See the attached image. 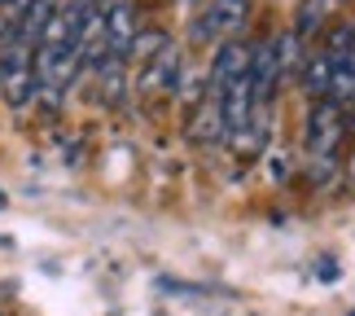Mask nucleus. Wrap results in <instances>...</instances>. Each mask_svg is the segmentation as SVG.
I'll return each instance as SVG.
<instances>
[{"label":"nucleus","instance_id":"obj_1","mask_svg":"<svg viewBox=\"0 0 355 316\" xmlns=\"http://www.w3.org/2000/svg\"><path fill=\"white\" fill-rule=\"evenodd\" d=\"M40 92V79H35V44L26 40H5L0 44V101L22 110L31 106Z\"/></svg>","mask_w":355,"mask_h":316},{"label":"nucleus","instance_id":"obj_2","mask_svg":"<svg viewBox=\"0 0 355 316\" xmlns=\"http://www.w3.org/2000/svg\"><path fill=\"white\" fill-rule=\"evenodd\" d=\"M343 136H347V106H338V101H329V97L311 101L307 128H303V145H307V154H311V158H320L324 167H329L334 154H338V145H343Z\"/></svg>","mask_w":355,"mask_h":316},{"label":"nucleus","instance_id":"obj_3","mask_svg":"<svg viewBox=\"0 0 355 316\" xmlns=\"http://www.w3.org/2000/svg\"><path fill=\"white\" fill-rule=\"evenodd\" d=\"M245 18H250V0H211L207 9L193 18V40L211 44V40H233Z\"/></svg>","mask_w":355,"mask_h":316},{"label":"nucleus","instance_id":"obj_4","mask_svg":"<svg viewBox=\"0 0 355 316\" xmlns=\"http://www.w3.org/2000/svg\"><path fill=\"white\" fill-rule=\"evenodd\" d=\"M141 75H136V88H141V97H167V92L180 88V53L175 44H158L149 58H141Z\"/></svg>","mask_w":355,"mask_h":316},{"label":"nucleus","instance_id":"obj_5","mask_svg":"<svg viewBox=\"0 0 355 316\" xmlns=\"http://www.w3.org/2000/svg\"><path fill=\"white\" fill-rule=\"evenodd\" d=\"M281 53H277V40H259L250 49V92H254V110H268L272 92L281 84Z\"/></svg>","mask_w":355,"mask_h":316},{"label":"nucleus","instance_id":"obj_6","mask_svg":"<svg viewBox=\"0 0 355 316\" xmlns=\"http://www.w3.org/2000/svg\"><path fill=\"white\" fill-rule=\"evenodd\" d=\"M136 9L128 0H114L110 9H101V40L110 58H132V40H136Z\"/></svg>","mask_w":355,"mask_h":316},{"label":"nucleus","instance_id":"obj_7","mask_svg":"<svg viewBox=\"0 0 355 316\" xmlns=\"http://www.w3.org/2000/svg\"><path fill=\"white\" fill-rule=\"evenodd\" d=\"M298 84H303V92H307L311 101L329 97V84H334V58H329V49L311 53V58L298 66Z\"/></svg>","mask_w":355,"mask_h":316},{"label":"nucleus","instance_id":"obj_8","mask_svg":"<svg viewBox=\"0 0 355 316\" xmlns=\"http://www.w3.org/2000/svg\"><path fill=\"white\" fill-rule=\"evenodd\" d=\"M0 211H5V189H0Z\"/></svg>","mask_w":355,"mask_h":316},{"label":"nucleus","instance_id":"obj_9","mask_svg":"<svg viewBox=\"0 0 355 316\" xmlns=\"http://www.w3.org/2000/svg\"><path fill=\"white\" fill-rule=\"evenodd\" d=\"M329 5H338V0H329Z\"/></svg>","mask_w":355,"mask_h":316}]
</instances>
